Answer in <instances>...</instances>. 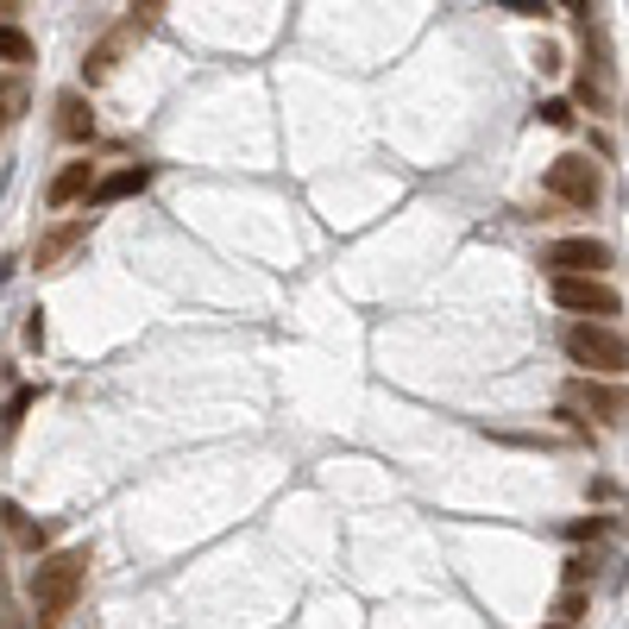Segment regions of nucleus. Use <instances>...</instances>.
Instances as JSON below:
<instances>
[{
  "label": "nucleus",
  "mask_w": 629,
  "mask_h": 629,
  "mask_svg": "<svg viewBox=\"0 0 629 629\" xmlns=\"http://www.w3.org/2000/svg\"><path fill=\"white\" fill-rule=\"evenodd\" d=\"M95 164L89 158H76V164H63L58 177H51V189H45V202H51V209H70V202H83V196H95Z\"/></svg>",
  "instance_id": "obj_9"
},
{
  "label": "nucleus",
  "mask_w": 629,
  "mask_h": 629,
  "mask_svg": "<svg viewBox=\"0 0 629 629\" xmlns=\"http://www.w3.org/2000/svg\"><path fill=\"white\" fill-rule=\"evenodd\" d=\"M586 573H592V561H586V554H573V561H567V586H586Z\"/></svg>",
  "instance_id": "obj_17"
},
{
  "label": "nucleus",
  "mask_w": 629,
  "mask_h": 629,
  "mask_svg": "<svg viewBox=\"0 0 629 629\" xmlns=\"http://www.w3.org/2000/svg\"><path fill=\"white\" fill-rule=\"evenodd\" d=\"M536 114H541L548 126H573V108H567V101H541Z\"/></svg>",
  "instance_id": "obj_15"
},
{
  "label": "nucleus",
  "mask_w": 629,
  "mask_h": 629,
  "mask_svg": "<svg viewBox=\"0 0 629 629\" xmlns=\"http://www.w3.org/2000/svg\"><path fill=\"white\" fill-rule=\"evenodd\" d=\"M579 617H586V592H579V586H567V592H561V604H554V624H579Z\"/></svg>",
  "instance_id": "obj_13"
},
{
  "label": "nucleus",
  "mask_w": 629,
  "mask_h": 629,
  "mask_svg": "<svg viewBox=\"0 0 629 629\" xmlns=\"http://www.w3.org/2000/svg\"><path fill=\"white\" fill-rule=\"evenodd\" d=\"M89 227H95V214H70V221H58V227H45L38 246H32V271H58L76 246H89Z\"/></svg>",
  "instance_id": "obj_8"
},
{
  "label": "nucleus",
  "mask_w": 629,
  "mask_h": 629,
  "mask_svg": "<svg viewBox=\"0 0 629 629\" xmlns=\"http://www.w3.org/2000/svg\"><path fill=\"white\" fill-rule=\"evenodd\" d=\"M541 189L554 196V202H567V209H599L604 196V177L592 158H579V151H567V158H554L548 164V177H541Z\"/></svg>",
  "instance_id": "obj_3"
},
{
  "label": "nucleus",
  "mask_w": 629,
  "mask_h": 629,
  "mask_svg": "<svg viewBox=\"0 0 629 629\" xmlns=\"http://www.w3.org/2000/svg\"><path fill=\"white\" fill-rule=\"evenodd\" d=\"M20 7H26V0H0V26H7V20H13Z\"/></svg>",
  "instance_id": "obj_20"
},
{
  "label": "nucleus",
  "mask_w": 629,
  "mask_h": 629,
  "mask_svg": "<svg viewBox=\"0 0 629 629\" xmlns=\"http://www.w3.org/2000/svg\"><path fill=\"white\" fill-rule=\"evenodd\" d=\"M567 7H579V0H567Z\"/></svg>",
  "instance_id": "obj_21"
},
{
  "label": "nucleus",
  "mask_w": 629,
  "mask_h": 629,
  "mask_svg": "<svg viewBox=\"0 0 629 629\" xmlns=\"http://www.w3.org/2000/svg\"><path fill=\"white\" fill-rule=\"evenodd\" d=\"M146 183H151L146 164H126V171H114V177H101V183H95V196H89V202H126V196H139Z\"/></svg>",
  "instance_id": "obj_11"
},
{
  "label": "nucleus",
  "mask_w": 629,
  "mask_h": 629,
  "mask_svg": "<svg viewBox=\"0 0 629 629\" xmlns=\"http://www.w3.org/2000/svg\"><path fill=\"white\" fill-rule=\"evenodd\" d=\"M548 297L561 302L567 315H579V322H617V315H624V297H617L604 277H554Z\"/></svg>",
  "instance_id": "obj_4"
},
{
  "label": "nucleus",
  "mask_w": 629,
  "mask_h": 629,
  "mask_svg": "<svg viewBox=\"0 0 629 629\" xmlns=\"http://www.w3.org/2000/svg\"><path fill=\"white\" fill-rule=\"evenodd\" d=\"M541 265H548V277H604L611 246L604 240H554L541 252Z\"/></svg>",
  "instance_id": "obj_7"
},
{
  "label": "nucleus",
  "mask_w": 629,
  "mask_h": 629,
  "mask_svg": "<svg viewBox=\"0 0 629 629\" xmlns=\"http://www.w3.org/2000/svg\"><path fill=\"white\" fill-rule=\"evenodd\" d=\"M20 108H26V89H20V83H0V133L13 126V114H20Z\"/></svg>",
  "instance_id": "obj_14"
},
{
  "label": "nucleus",
  "mask_w": 629,
  "mask_h": 629,
  "mask_svg": "<svg viewBox=\"0 0 629 629\" xmlns=\"http://www.w3.org/2000/svg\"><path fill=\"white\" fill-rule=\"evenodd\" d=\"M567 410H586V416H599V422H624L629 416V390L617 385V378H573L567 385V397H561Z\"/></svg>",
  "instance_id": "obj_6"
},
{
  "label": "nucleus",
  "mask_w": 629,
  "mask_h": 629,
  "mask_svg": "<svg viewBox=\"0 0 629 629\" xmlns=\"http://www.w3.org/2000/svg\"><path fill=\"white\" fill-rule=\"evenodd\" d=\"M26 58H32V38L7 20V26H0V63H26Z\"/></svg>",
  "instance_id": "obj_12"
},
{
  "label": "nucleus",
  "mask_w": 629,
  "mask_h": 629,
  "mask_svg": "<svg viewBox=\"0 0 629 629\" xmlns=\"http://www.w3.org/2000/svg\"><path fill=\"white\" fill-rule=\"evenodd\" d=\"M567 536H573V541H586V536H604V516H592V523H573Z\"/></svg>",
  "instance_id": "obj_19"
},
{
  "label": "nucleus",
  "mask_w": 629,
  "mask_h": 629,
  "mask_svg": "<svg viewBox=\"0 0 629 629\" xmlns=\"http://www.w3.org/2000/svg\"><path fill=\"white\" fill-rule=\"evenodd\" d=\"M83 579H89V548H63V554H51V561H38L32 567V624L38 629H58L63 611L76 604V592H83Z\"/></svg>",
  "instance_id": "obj_1"
},
{
  "label": "nucleus",
  "mask_w": 629,
  "mask_h": 629,
  "mask_svg": "<svg viewBox=\"0 0 629 629\" xmlns=\"http://www.w3.org/2000/svg\"><path fill=\"white\" fill-rule=\"evenodd\" d=\"M510 13H523V20H541V13H548V7H541V0H504Z\"/></svg>",
  "instance_id": "obj_18"
},
{
  "label": "nucleus",
  "mask_w": 629,
  "mask_h": 629,
  "mask_svg": "<svg viewBox=\"0 0 629 629\" xmlns=\"http://www.w3.org/2000/svg\"><path fill=\"white\" fill-rule=\"evenodd\" d=\"M26 410H32V390H20V397L7 403V416H0V422H7V428H20V416H26Z\"/></svg>",
  "instance_id": "obj_16"
},
{
  "label": "nucleus",
  "mask_w": 629,
  "mask_h": 629,
  "mask_svg": "<svg viewBox=\"0 0 629 629\" xmlns=\"http://www.w3.org/2000/svg\"><path fill=\"white\" fill-rule=\"evenodd\" d=\"M554 629H567V624H554Z\"/></svg>",
  "instance_id": "obj_22"
},
{
  "label": "nucleus",
  "mask_w": 629,
  "mask_h": 629,
  "mask_svg": "<svg viewBox=\"0 0 629 629\" xmlns=\"http://www.w3.org/2000/svg\"><path fill=\"white\" fill-rule=\"evenodd\" d=\"M561 347H567L573 365H586L592 378H624L629 372V334L617 322H567L561 328Z\"/></svg>",
  "instance_id": "obj_2"
},
{
  "label": "nucleus",
  "mask_w": 629,
  "mask_h": 629,
  "mask_svg": "<svg viewBox=\"0 0 629 629\" xmlns=\"http://www.w3.org/2000/svg\"><path fill=\"white\" fill-rule=\"evenodd\" d=\"M58 133H63V139H76V146L95 139V108H89V95H83V89H63L58 95Z\"/></svg>",
  "instance_id": "obj_10"
},
{
  "label": "nucleus",
  "mask_w": 629,
  "mask_h": 629,
  "mask_svg": "<svg viewBox=\"0 0 629 629\" xmlns=\"http://www.w3.org/2000/svg\"><path fill=\"white\" fill-rule=\"evenodd\" d=\"M151 20H158V0H146V7H139V13H133L126 26H114V32H108L101 45H89V58H83V76H89V83H101V76H114V63H121V51H133V45L146 38V32H151Z\"/></svg>",
  "instance_id": "obj_5"
}]
</instances>
